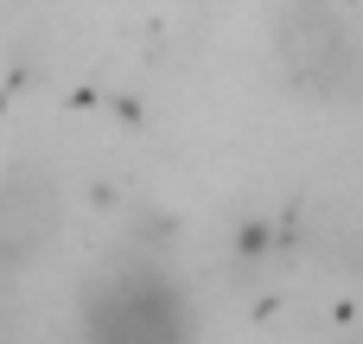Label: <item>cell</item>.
<instances>
[{
  "mask_svg": "<svg viewBox=\"0 0 363 344\" xmlns=\"http://www.w3.org/2000/svg\"><path fill=\"white\" fill-rule=\"evenodd\" d=\"M274 64L313 102H357L363 96V26L338 0H281L274 13Z\"/></svg>",
  "mask_w": 363,
  "mask_h": 344,
  "instance_id": "cell-1",
  "label": "cell"
},
{
  "mask_svg": "<svg viewBox=\"0 0 363 344\" xmlns=\"http://www.w3.org/2000/svg\"><path fill=\"white\" fill-rule=\"evenodd\" d=\"M83 344H191L185 294L153 268L108 274L83 306Z\"/></svg>",
  "mask_w": 363,
  "mask_h": 344,
  "instance_id": "cell-2",
  "label": "cell"
},
{
  "mask_svg": "<svg viewBox=\"0 0 363 344\" xmlns=\"http://www.w3.org/2000/svg\"><path fill=\"white\" fill-rule=\"evenodd\" d=\"M351 344H363V332H357V338H351Z\"/></svg>",
  "mask_w": 363,
  "mask_h": 344,
  "instance_id": "cell-4",
  "label": "cell"
},
{
  "mask_svg": "<svg viewBox=\"0 0 363 344\" xmlns=\"http://www.w3.org/2000/svg\"><path fill=\"white\" fill-rule=\"evenodd\" d=\"M57 217H64V204H57L51 172H38V166L6 172L0 179V274H19L26 262H38L57 236Z\"/></svg>",
  "mask_w": 363,
  "mask_h": 344,
  "instance_id": "cell-3",
  "label": "cell"
}]
</instances>
